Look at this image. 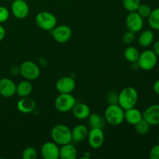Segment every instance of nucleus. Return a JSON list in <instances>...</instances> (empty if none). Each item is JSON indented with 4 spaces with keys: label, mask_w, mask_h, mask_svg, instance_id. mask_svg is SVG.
Listing matches in <instances>:
<instances>
[{
    "label": "nucleus",
    "mask_w": 159,
    "mask_h": 159,
    "mask_svg": "<svg viewBox=\"0 0 159 159\" xmlns=\"http://www.w3.org/2000/svg\"><path fill=\"white\" fill-rule=\"evenodd\" d=\"M158 144H159V135H158Z\"/></svg>",
    "instance_id": "e433bc0d"
},
{
    "label": "nucleus",
    "mask_w": 159,
    "mask_h": 159,
    "mask_svg": "<svg viewBox=\"0 0 159 159\" xmlns=\"http://www.w3.org/2000/svg\"><path fill=\"white\" fill-rule=\"evenodd\" d=\"M88 129L86 128L85 126L82 125V124L75 126L71 130L72 141H75V142H82L88 137Z\"/></svg>",
    "instance_id": "aec40b11"
},
{
    "label": "nucleus",
    "mask_w": 159,
    "mask_h": 159,
    "mask_svg": "<svg viewBox=\"0 0 159 159\" xmlns=\"http://www.w3.org/2000/svg\"><path fill=\"white\" fill-rule=\"evenodd\" d=\"M142 119V113L134 107L124 110V120L130 125H136Z\"/></svg>",
    "instance_id": "f3484780"
},
{
    "label": "nucleus",
    "mask_w": 159,
    "mask_h": 159,
    "mask_svg": "<svg viewBox=\"0 0 159 159\" xmlns=\"http://www.w3.org/2000/svg\"><path fill=\"white\" fill-rule=\"evenodd\" d=\"M9 17V12L7 8L0 6V23L7 21Z\"/></svg>",
    "instance_id": "7c9ffc66"
},
{
    "label": "nucleus",
    "mask_w": 159,
    "mask_h": 159,
    "mask_svg": "<svg viewBox=\"0 0 159 159\" xmlns=\"http://www.w3.org/2000/svg\"><path fill=\"white\" fill-rule=\"evenodd\" d=\"M51 138L57 145H64L72 141L71 130L64 124H57L51 130Z\"/></svg>",
    "instance_id": "f03ea898"
},
{
    "label": "nucleus",
    "mask_w": 159,
    "mask_h": 159,
    "mask_svg": "<svg viewBox=\"0 0 159 159\" xmlns=\"http://www.w3.org/2000/svg\"><path fill=\"white\" fill-rule=\"evenodd\" d=\"M6 37V30L0 24V42L2 41L3 39Z\"/></svg>",
    "instance_id": "72a5a7b5"
},
{
    "label": "nucleus",
    "mask_w": 159,
    "mask_h": 159,
    "mask_svg": "<svg viewBox=\"0 0 159 159\" xmlns=\"http://www.w3.org/2000/svg\"><path fill=\"white\" fill-rule=\"evenodd\" d=\"M75 81L69 76H65L56 82V89L60 93H71L75 89Z\"/></svg>",
    "instance_id": "4468645a"
},
{
    "label": "nucleus",
    "mask_w": 159,
    "mask_h": 159,
    "mask_svg": "<svg viewBox=\"0 0 159 159\" xmlns=\"http://www.w3.org/2000/svg\"><path fill=\"white\" fill-rule=\"evenodd\" d=\"M126 26L128 30L138 33L142 30L144 26V20L137 12H130L126 18Z\"/></svg>",
    "instance_id": "1a4fd4ad"
},
{
    "label": "nucleus",
    "mask_w": 159,
    "mask_h": 159,
    "mask_svg": "<svg viewBox=\"0 0 159 159\" xmlns=\"http://www.w3.org/2000/svg\"><path fill=\"white\" fill-rule=\"evenodd\" d=\"M71 110L75 117L79 120L87 119L91 113L89 107L85 103H75Z\"/></svg>",
    "instance_id": "6ab92c4d"
},
{
    "label": "nucleus",
    "mask_w": 159,
    "mask_h": 159,
    "mask_svg": "<svg viewBox=\"0 0 159 159\" xmlns=\"http://www.w3.org/2000/svg\"><path fill=\"white\" fill-rule=\"evenodd\" d=\"M118 96H119V94L116 93L115 92H110L107 95V100L109 105H110V104H118Z\"/></svg>",
    "instance_id": "2f4dec72"
},
{
    "label": "nucleus",
    "mask_w": 159,
    "mask_h": 159,
    "mask_svg": "<svg viewBox=\"0 0 159 159\" xmlns=\"http://www.w3.org/2000/svg\"><path fill=\"white\" fill-rule=\"evenodd\" d=\"M105 119L111 125H120L124 120V110L119 104H110L105 111Z\"/></svg>",
    "instance_id": "7ed1b4c3"
},
{
    "label": "nucleus",
    "mask_w": 159,
    "mask_h": 159,
    "mask_svg": "<svg viewBox=\"0 0 159 159\" xmlns=\"http://www.w3.org/2000/svg\"><path fill=\"white\" fill-rule=\"evenodd\" d=\"M123 6L128 12H136L140 6L141 0H123Z\"/></svg>",
    "instance_id": "a878e982"
},
{
    "label": "nucleus",
    "mask_w": 159,
    "mask_h": 159,
    "mask_svg": "<svg viewBox=\"0 0 159 159\" xmlns=\"http://www.w3.org/2000/svg\"><path fill=\"white\" fill-rule=\"evenodd\" d=\"M153 89H154V91H155V93H156V94L159 95V79H158V80H157L156 82L154 83Z\"/></svg>",
    "instance_id": "c9c22d12"
},
{
    "label": "nucleus",
    "mask_w": 159,
    "mask_h": 159,
    "mask_svg": "<svg viewBox=\"0 0 159 159\" xmlns=\"http://www.w3.org/2000/svg\"><path fill=\"white\" fill-rule=\"evenodd\" d=\"M75 103V99L71 93H60L56 98L54 107L57 111L66 113L72 110Z\"/></svg>",
    "instance_id": "39448f33"
},
{
    "label": "nucleus",
    "mask_w": 159,
    "mask_h": 159,
    "mask_svg": "<svg viewBox=\"0 0 159 159\" xmlns=\"http://www.w3.org/2000/svg\"><path fill=\"white\" fill-rule=\"evenodd\" d=\"M60 148L54 141H48L42 145L40 149L41 156L44 159H58Z\"/></svg>",
    "instance_id": "f8f14e48"
},
{
    "label": "nucleus",
    "mask_w": 159,
    "mask_h": 159,
    "mask_svg": "<svg viewBox=\"0 0 159 159\" xmlns=\"http://www.w3.org/2000/svg\"><path fill=\"white\" fill-rule=\"evenodd\" d=\"M135 126V130H136L137 133L140 135H146L149 132L150 130V124L147 122L144 119L141 120L140 122Z\"/></svg>",
    "instance_id": "bb28decb"
},
{
    "label": "nucleus",
    "mask_w": 159,
    "mask_h": 159,
    "mask_svg": "<svg viewBox=\"0 0 159 159\" xmlns=\"http://www.w3.org/2000/svg\"><path fill=\"white\" fill-rule=\"evenodd\" d=\"M152 11V9H151V7L148 6V5L141 4L136 12H138V13L139 14L143 19H144V18H148V16H150Z\"/></svg>",
    "instance_id": "c85d7f7f"
},
{
    "label": "nucleus",
    "mask_w": 159,
    "mask_h": 159,
    "mask_svg": "<svg viewBox=\"0 0 159 159\" xmlns=\"http://www.w3.org/2000/svg\"><path fill=\"white\" fill-rule=\"evenodd\" d=\"M149 26L155 30H159V8H156L152 11L148 16Z\"/></svg>",
    "instance_id": "393cba45"
},
{
    "label": "nucleus",
    "mask_w": 159,
    "mask_h": 159,
    "mask_svg": "<svg viewBox=\"0 0 159 159\" xmlns=\"http://www.w3.org/2000/svg\"><path fill=\"white\" fill-rule=\"evenodd\" d=\"M16 93V84L8 78L0 79V95L5 98H10Z\"/></svg>",
    "instance_id": "ddd939ff"
},
{
    "label": "nucleus",
    "mask_w": 159,
    "mask_h": 159,
    "mask_svg": "<svg viewBox=\"0 0 159 159\" xmlns=\"http://www.w3.org/2000/svg\"><path fill=\"white\" fill-rule=\"evenodd\" d=\"M104 133L101 128H92L88 134V141L90 147L93 149H99L104 143Z\"/></svg>",
    "instance_id": "9d476101"
},
{
    "label": "nucleus",
    "mask_w": 159,
    "mask_h": 159,
    "mask_svg": "<svg viewBox=\"0 0 159 159\" xmlns=\"http://www.w3.org/2000/svg\"><path fill=\"white\" fill-rule=\"evenodd\" d=\"M124 57L126 60L131 63H135L138 61V57H139L140 52L135 47L129 46L125 49L124 52Z\"/></svg>",
    "instance_id": "5701e85b"
},
{
    "label": "nucleus",
    "mask_w": 159,
    "mask_h": 159,
    "mask_svg": "<svg viewBox=\"0 0 159 159\" xmlns=\"http://www.w3.org/2000/svg\"><path fill=\"white\" fill-rule=\"evenodd\" d=\"M25 1H28V0H25Z\"/></svg>",
    "instance_id": "4c0bfd02"
},
{
    "label": "nucleus",
    "mask_w": 159,
    "mask_h": 159,
    "mask_svg": "<svg viewBox=\"0 0 159 159\" xmlns=\"http://www.w3.org/2000/svg\"><path fill=\"white\" fill-rule=\"evenodd\" d=\"M77 149L71 143L64 144L61 147L59 158L61 159H75L77 158Z\"/></svg>",
    "instance_id": "a211bd4d"
},
{
    "label": "nucleus",
    "mask_w": 159,
    "mask_h": 159,
    "mask_svg": "<svg viewBox=\"0 0 159 159\" xmlns=\"http://www.w3.org/2000/svg\"><path fill=\"white\" fill-rule=\"evenodd\" d=\"M158 56L152 50H146L140 54L137 61L138 67L144 71L152 70L157 65Z\"/></svg>",
    "instance_id": "20e7f679"
},
{
    "label": "nucleus",
    "mask_w": 159,
    "mask_h": 159,
    "mask_svg": "<svg viewBox=\"0 0 159 159\" xmlns=\"http://www.w3.org/2000/svg\"><path fill=\"white\" fill-rule=\"evenodd\" d=\"M33 90V85L29 80H24L20 82L16 85V94L20 97L28 96Z\"/></svg>",
    "instance_id": "412c9836"
},
{
    "label": "nucleus",
    "mask_w": 159,
    "mask_h": 159,
    "mask_svg": "<svg viewBox=\"0 0 159 159\" xmlns=\"http://www.w3.org/2000/svg\"><path fill=\"white\" fill-rule=\"evenodd\" d=\"M12 13L16 18L25 19L30 12V8L25 0H13L11 6Z\"/></svg>",
    "instance_id": "9b49d317"
},
{
    "label": "nucleus",
    "mask_w": 159,
    "mask_h": 159,
    "mask_svg": "<svg viewBox=\"0 0 159 159\" xmlns=\"http://www.w3.org/2000/svg\"><path fill=\"white\" fill-rule=\"evenodd\" d=\"M143 119L145 120L151 126L159 124V104H155L148 107L142 113Z\"/></svg>",
    "instance_id": "2eb2a0df"
},
{
    "label": "nucleus",
    "mask_w": 159,
    "mask_h": 159,
    "mask_svg": "<svg viewBox=\"0 0 159 159\" xmlns=\"http://www.w3.org/2000/svg\"><path fill=\"white\" fill-rule=\"evenodd\" d=\"M99 1H102V0H99Z\"/></svg>",
    "instance_id": "58836bf2"
},
{
    "label": "nucleus",
    "mask_w": 159,
    "mask_h": 159,
    "mask_svg": "<svg viewBox=\"0 0 159 159\" xmlns=\"http://www.w3.org/2000/svg\"><path fill=\"white\" fill-rule=\"evenodd\" d=\"M154 38H155V36H154L153 32L152 30H147L143 31L140 34L139 37H138V43L141 47L147 48V47H149L151 44H152Z\"/></svg>",
    "instance_id": "4be33fe9"
},
{
    "label": "nucleus",
    "mask_w": 159,
    "mask_h": 159,
    "mask_svg": "<svg viewBox=\"0 0 159 159\" xmlns=\"http://www.w3.org/2000/svg\"><path fill=\"white\" fill-rule=\"evenodd\" d=\"M153 51L155 53V54H156L157 56H158L159 57V40H158V41L155 42V44H154Z\"/></svg>",
    "instance_id": "f704fd0d"
},
{
    "label": "nucleus",
    "mask_w": 159,
    "mask_h": 159,
    "mask_svg": "<svg viewBox=\"0 0 159 159\" xmlns=\"http://www.w3.org/2000/svg\"><path fill=\"white\" fill-rule=\"evenodd\" d=\"M37 157V152L34 147H27L23 150L22 158L23 159H35Z\"/></svg>",
    "instance_id": "cd10ccee"
},
{
    "label": "nucleus",
    "mask_w": 159,
    "mask_h": 159,
    "mask_svg": "<svg viewBox=\"0 0 159 159\" xmlns=\"http://www.w3.org/2000/svg\"><path fill=\"white\" fill-rule=\"evenodd\" d=\"M138 100V91L133 87H126L118 96V104L124 110L133 108Z\"/></svg>",
    "instance_id": "f257e3e1"
},
{
    "label": "nucleus",
    "mask_w": 159,
    "mask_h": 159,
    "mask_svg": "<svg viewBox=\"0 0 159 159\" xmlns=\"http://www.w3.org/2000/svg\"><path fill=\"white\" fill-rule=\"evenodd\" d=\"M53 38L56 42L60 43H67L72 36V30L67 25H60L55 26L51 30Z\"/></svg>",
    "instance_id": "6e6552de"
},
{
    "label": "nucleus",
    "mask_w": 159,
    "mask_h": 159,
    "mask_svg": "<svg viewBox=\"0 0 159 159\" xmlns=\"http://www.w3.org/2000/svg\"><path fill=\"white\" fill-rule=\"evenodd\" d=\"M36 23L43 30H52L57 25V18L51 12L42 11L36 16Z\"/></svg>",
    "instance_id": "423d86ee"
},
{
    "label": "nucleus",
    "mask_w": 159,
    "mask_h": 159,
    "mask_svg": "<svg viewBox=\"0 0 159 159\" xmlns=\"http://www.w3.org/2000/svg\"><path fill=\"white\" fill-rule=\"evenodd\" d=\"M89 123L92 128H103L105 123L104 119L98 113H90L89 116Z\"/></svg>",
    "instance_id": "b1692460"
},
{
    "label": "nucleus",
    "mask_w": 159,
    "mask_h": 159,
    "mask_svg": "<svg viewBox=\"0 0 159 159\" xmlns=\"http://www.w3.org/2000/svg\"><path fill=\"white\" fill-rule=\"evenodd\" d=\"M16 107L19 111L21 113H30L35 110L36 102L33 99L26 96V97H22L18 101Z\"/></svg>",
    "instance_id": "dca6fc26"
},
{
    "label": "nucleus",
    "mask_w": 159,
    "mask_h": 159,
    "mask_svg": "<svg viewBox=\"0 0 159 159\" xmlns=\"http://www.w3.org/2000/svg\"><path fill=\"white\" fill-rule=\"evenodd\" d=\"M151 159H159V144L153 146L149 153Z\"/></svg>",
    "instance_id": "473e14b6"
},
{
    "label": "nucleus",
    "mask_w": 159,
    "mask_h": 159,
    "mask_svg": "<svg viewBox=\"0 0 159 159\" xmlns=\"http://www.w3.org/2000/svg\"><path fill=\"white\" fill-rule=\"evenodd\" d=\"M122 40L123 42H124L125 44H131L135 40V33L132 32V31L130 30H128L127 32H126L125 34H124Z\"/></svg>",
    "instance_id": "c756f323"
},
{
    "label": "nucleus",
    "mask_w": 159,
    "mask_h": 159,
    "mask_svg": "<svg viewBox=\"0 0 159 159\" xmlns=\"http://www.w3.org/2000/svg\"><path fill=\"white\" fill-rule=\"evenodd\" d=\"M20 74L26 80H35L40 76V70L34 62L26 61L20 67Z\"/></svg>",
    "instance_id": "0eeeda50"
}]
</instances>
